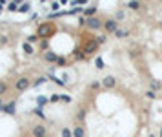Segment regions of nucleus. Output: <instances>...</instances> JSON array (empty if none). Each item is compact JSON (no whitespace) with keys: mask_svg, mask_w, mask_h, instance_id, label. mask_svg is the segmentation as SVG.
Returning a JSON list of instances; mask_svg holds the SVG:
<instances>
[{"mask_svg":"<svg viewBox=\"0 0 162 137\" xmlns=\"http://www.w3.org/2000/svg\"><path fill=\"white\" fill-rule=\"evenodd\" d=\"M104 29H106V33H109V35H115V31L118 29V22L115 18H107V20H104V26H102Z\"/></svg>","mask_w":162,"mask_h":137,"instance_id":"nucleus-1","label":"nucleus"},{"mask_svg":"<svg viewBox=\"0 0 162 137\" xmlns=\"http://www.w3.org/2000/svg\"><path fill=\"white\" fill-rule=\"evenodd\" d=\"M86 26H88L89 29H100L104 26V22L100 18H96V17H89V18H86Z\"/></svg>","mask_w":162,"mask_h":137,"instance_id":"nucleus-2","label":"nucleus"},{"mask_svg":"<svg viewBox=\"0 0 162 137\" xmlns=\"http://www.w3.org/2000/svg\"><path fill=\"white\" fill-rule=\"evenodd\" d=\"M29 86H31V82H29L27 77H20V79L15 82V90H17V91H26Z\"/></svg>","mask_w":162,"mask_h":137,"instance_id":"nucleus-3","label":"nucleus"},{"mask_svg":"<svg viewBox=\"0 0 162 137\" xmlns=\"http://www.w3.org/2000/svg\"><path fill=\"white\" fill-rule=\"evenodd\" d=\"M31 137H48V130L42 124H37V126H33V130H31Z\"/></svg>","mask_w":162,"mask_h":137,"instance_id":"nucleus-4","label":"nucleus"},{"mask_svg":"<svg viewBox=\"0 0 162 137\" xmlns=\"http://www.w3.org/2000/svg\"><path fill=\"white\" fill-rule=\"evenodd\" d=\"M115 84H117V80H115V77H111V75H107V77H104V79H102V86H104L106 90L115 88Z\"/></svg>","mask_w":162,"mask_h":137,"instance_id":"nucleus-5","label":"nucleus"},{"mask_svg":"<svg viewBox=\"0 0 162 137\" xmlns=\"http://www.w3.org/2000/svg\"><path fill=\"white\" fill-rule=\"evenodd\" d=\"M0 112H6V113H9V115H15L17 113V108H15V102H9V104H4L2 106V110Z\"/></svg>","mask_w":162,"mask_h":137,"instance_id":"nucleus-6","label":"nucleus"},{"mask_svg":"<svg viewBox=\"0 0 162 137\" xmlns=\"http://www.w3.org/2000/svg\"><path fill=\"white\" fill-rule=\"evenodd\" d=\"M73 137H86V130L82 126H75L73 128Z\"/></svg>","mask_w":162,"mask_h":137,"instance_id":"nucleus-7","label":"nucleus"},{"mask_svg":"<svg viewBox=\"0 0 162 137\" xmlns=\"http://www.w3.org/2000/svg\"><path fill=\"white\" fill-rule=\"evenodd\" d=\"M127 7L131 9V11H138V9H140V2H138V0H129Z\"/></svg>","mask_w":162,"mask_h":137,"instance_id":"nucleus-8","label":"nucleus"},{"mask_svg":"<svg viewBox=\"0 0 162 137\" xmlns=\"http://www.w3.org/2000/svg\"><path fill=\"white\" fill-rule=\"evenodd\" d=\"M22 49L26 51L27 55H33V51H35V49H33V46H31L29 42H24V44H22Z\"/></svg>","mask_w":162,"mask_h":137,"instance_id":"nucleus-9","label":"nucleus"},{"mask_svg":"<svg viewBox=\"0 0 162 137\" xmlns=\"http://www.w3.org/2000/svg\"><path fill=\"white\" fill-rule=\"evenodd\" d=\"M129 35V31H126V29H117L115 31V37L117 38H124V37H127Z\"/></svg>","mask_w":162,"mask_h":137,"instance_id":"nucleus-10","label":"nucleus"},{"mask_svg":"<svg viewBox=\"0 0 162 137\" xmlns=\"http://www.w3.org/2000/svg\"><path fill=\"white\" fill-rule=\"evenodd\" d=\"M62 137H73V130L71 128H62Z\"/></svg>","mask_w":162,"mask_h":137,"instance_id":"nucleus-11","label":"nucleus"},{"mask_svg":"<svg viewBox=\"0 0 162 137\" xmlns=\"http://www.w3.org/2000/svg\"><path fill=\"white\" fill-rule=\"evenodd\" d=\"M44 59H46V60H53V62H57V60H58V57H57L55 53H46Z\"/></svg>","mask_w":162,"mask_h":137,"instance_id":"nucleus-12","label":"nucleus"},{"mask_svg":"<svg viewBox=\"0 0 162 137\" xmlns=\"http://www.w3.org/2000/svg\"><path fill=\"white\" fill-rule=\"evenodd\" d=\"M29 9H31V4L26 2V4H22V7H18V11L20 13H26V11H29Z\"/></svg>","mask_w":162,"mask_h":137,"instance_id":"nucleus-13","label":"nucleus"},{"mask_svg":"<svg viewBox=\"0 0 162 137\" xmlns=\"http://www.w3.org/2000/svg\"><path fill=\"white\" fill-rule=\"evenodd\" d=\"M95 66H96V68H99V70H102V68L106 66V64H104V60H102V57H99V59H96V60H95Z\"/></svg>","mask_w":162,"mask_h":137,"instance_id":"nucleus-14","label":"nucleus"},{"mask_svg":"<svg viewBox=\"0 0 162 137\" xmlns=\"http://www.w3.org/2000/svg\"><path fill=\"white\" fill-rule=\"evenodd\" d=\"M46 102H48V99H46V97H37V104H38V108H40V106H44Z\"/></svg>","mask_w":162,"mask_h":137,"instance_id":"nucleus-15","label":"nucleus"},{"mask_svg":"<svg viewBox=\"0 0 162 137\" xmlns=\"http://www.w3.org/2000/svg\"><path fill=\"white\" fill-rule=\"evenodd\" d=\"M6 91H7V84L6 82H0V95H4Z\"/></svg>","mask_w":162,"mask_h":137,"instance_id":"nucleus-16","label":"nucleus"},{"mask_svg":"<svg viewBox=\"0 0 162 137\" xmlns=\"http://www.w3.org/2000/svg\"><path fill=\"white\" fill-rule=\"evenodd\" d=\"M7 9H9V11H18V7H17V2H9Z\"/></svg>","mask_w":162,"mask_h":137,"instance_id":"nucleus-17","label":"nucleus"},{"mask_svg":"<svg viewBox=\"0 0 162 137\" xmlns=\"http://www.w3.org/2000/svg\"><path fill=\"white\" fill-rule=\"evenodd\" d=\"M95 11H96L95 7H89V9H86V11H84V15H86V17H91V15H93Z\"/></svg>","mask_w":162,"mask_h":137,"instance_id":"nucleus-18","label":"nucleus"},{"mask_svg":"<svg viewBox=\"0 0 162 137\" xmlns=\"http://www.w3.org/2000/svg\"><path fill=\"white\" fill-rule=\"evenodd\" d=\"M146 97H148V99H157L155 91H151V90H149V91H146Z\"/></svg>","mask_w":162,"mask_h":137,"instance_id":"nucleus-19","label":"nucleus"},{"mask_svg":"<svg viewBox=\"0 0 162 137\" xmlns=\"http://www.w3.org/2000/svg\"><path fill=\"white\" fill-rule=\"evenodd\" d=\"M35 113L38 115V117H42V119H44V112H42V110H38V108H37V110H35Z\"/></svg>","mask_w":162,"mask_h":137,"instance_id":"nucleus-20","label":"nucleus"},{"mask_svg":"<svg viewBox=\"0 0 162 137\" xmlns=\"http://www.w3.org/2000/svg\"><path fill=\"white\" fill-rule=\"evenodd\" d=\"M115 18H118V20H122V18H124V13H122V11H118V13L115 15Z\"/></svg>","mask_w":162,"mask_h":137,"instance_id":"nucleus-21","label":"nucleus"},{"mask_svg":"<svg viewBox=\"0 0 162 137\" xmlns=\"http://www.w3.org/2000/svg\"><path fill=\"white\" fill-rule=\"evenodd\" d=\"M58 7H60L58 2H53V4H51V9H58Z\"/></svg>","mask_w":162,"mask_h":137,"instance_id":"nucleus-22","label":"nucleus"},{"mask_svg":"<svg viewBox=\"0 0 162 137\" xmlns=\"http://www.w3.org/2000/svg\"><path fill=\"white\" fill-rule=\"evenodd\" d=\"M37 40V35H31V37H27V42H35Z\"/></svg>","mask_w":162,"mask_h":137,"instance_id":"nucleus-23","label":"nucleus"},{"mask_svg":"<svg viewBox=\"0 0 162 137\" xmlns=\"http://www.w3.org/2000/svg\"><path fill=\"white\" fill-rule=\"evenodd\" d=\"M96 42H100V44H102V42H106V37H104V35L99 37V38H96Z\"/></svg>","mask_w":162,"mask_h":137,"instance_id":"nucleus-24","label":"nucleus"},{"mask_svg":"<svg viewBox=\"0 0 162 137\" xmlns=\"http://www.w3.org/2000/svg\"><path fill=\"white\" fill-rule=\"evenodd\" d=\"M2 106H4V104H2V99H0V110H2Z\"/></svg>","mask_w":162,"mask_h":137,"instance_id":"nucleus-25","label":"nucleus"},{"mask_svg":"<svg viewBox=\"0 0 162 137\" xmlns=\"http://www.w3.org/2000/svg\"><path fill=\"white\" fill-rule=\"evenodd\" d=\"M0 13H2V4H0Z\"/></svg>","mask_w":162,"mask_h":137,"instance_id":"nucleus-26","label":"nucleus"},{"mask_svg":"<svg viewBox=\"0 0 162 137\" xmlns=\"http://www.w3.org/2000/svg\"><path fill=\"white\" fill-rule=\"evenodd\" d=\"M160 137H162V128H160Z\"/></svg>","mask_w":162,"mask_h":137,"instance_id":"nucleus-27","label":"nucleus"},{"mask_svg":"<svg viewBox=\"0 0 162 137\" xmlns=\"http://www.w3.org/2000/svg\"><path fill=\"white\" fill-rule=\"evenodd\" d=\"M149 137H155V135H149Z\"/></svg>","mask_w":162,"mask_h":137,"instance_id":"nucleus-28","label":"nucleus"}]
</instances>
